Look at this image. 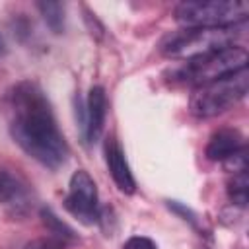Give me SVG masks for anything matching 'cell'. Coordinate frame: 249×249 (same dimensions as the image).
Here are the masks:
<instances>
[{
    "label": "cell",
    "mask_w": 249,
    "mask_h": 249,
    "mask_svg": "<svg viewBox=\"0 0 249 249\" xmlns=\"http://www.w3.org/2000/svg\"><path fill=\"white\" fill-rule=\"evenodd\" d=\"M10 132L18 146L49 169L66 161L68 146L58 130L53 107L37 82L21 80L10 93Z\"/></svg>",
    "instance_id": "1"
},
{
    "label": "cell",
    "mask_w": 249,
    "mask_h": 249,
    "mask_svg": "<svg viewBox=\"0 0 249 249\" xmlns=\"http://www.w3.org/2000/svg\"><path fill=\"white\" fill-rule=\"evenodd\" d=\"M245 23L228 25V27H183L167 33L160 49L165 56L171 58H193L204 53H212L224 47H233L243 37Z\"/></svg>",
    "instance_id": "2"
},
{
    "label": "cell",
    "mask_w": 249,
    "mask_h": 249,
    "mask_svg": "<svg viewBox=\"0 0 249 249\" xmlns=\"http://www.w3.org/2000/svg\"><path fill=\"white\" fill-rule=\"evenodd\" d=\"M247 58L249 56L245 47L241 45L224 47L185 60L177 70H173V80L198 88L208 82L230 76L241 68H247Z\"/></svg>",
    "instance_id": "3"
},
{
    "label": "cell",
    "mask_w": 249,
    "mask_h": 249,
    "mask_svg": "<svg viewBox=\"0 0 249 249\" xmlns=\"http://www.w3.org/2000/svg\"><path fill=\"white\" fill-rule=\"evenodd\" d=\"M249 74L247 68H241L230 76L198 86L191 95V113L200 119H210L226 113L235 103H239L247 95Z\"/></svg>",
    "instance_id": "4"
},
{
    "label": "cell",
    "mask_w": 249,
    "mask_h": 249,
    "mask_svg": "<svg viewBox=\"0 0 249 249\" xmlns=\"http://www.w3.org/2000/svg\"><path fill=\"white\" fill-rule=\"evenodd\" d=\"M249 4L241 0H187L175 6V19L185 27H228L245 23Z\"/></svg>",
    "instance_id": "5"
},
{
    "label": "cell",
    "mask_w": 249,
    "mask_h": 249,
    "mask_svg": "<svg viewBox=\"0 0 249 249\" xmlns=\"http://www.w3.org/2000/svg\"><path fill=\"white\" fill-rule=\"evenodd\" d=\"M66 210L82 220L84 224H93L97 216V187L93 177L86 169H76L68 183V195L64 198Z\"/></svg>",
    "instance_id": "6"
},
{
    "label": "cell",
    "mask_w": 249,
    "mask_h": 249,
    "mask_svg": "<svg viewBox=\"0 0 249 249\" xmlns=\"http://www.w3.org/2000/svg\"><path fill=\"white\" fill-rule=\"evenodd\" d=\"M0 204L6 206L14 216H21L31 206L29 183L12 169L0 167Z\"/></svg>",
    "instance_id": "7"
},
{
    "label": "cell",
    "mask_w": 249,
    "mask_h": 249,
    "mask_svg": "<svg viewBox=\"0 0 249 249\" xmlns=\"http://www.w3.org/2000/svg\"><path fill=\"white\" fill-rule=\"evenodd\" d=\"M103 154H105V163L107 169L117 185V189L124 195H132L136 191V181L130 171V165L124 158V150L121 148L119 140L115 136H109L103 144Z\"/></svg>",
    "instance_id": "8"
},
{
    "label": "cell",
    "mask_w": 249,
    "mask_h": 249,
    "mask_svg": "<svg viewBox=\"0 0 249 249\" xmlns=\"http://www.w3.org/2000/svg\"><path fill=\"white\" fill-rule=\"evenodd\" d=\"M105 115H107L105 89L101 86H93L86 99V117H84V134L89 144L101 136L103 124H105Z\"/></svg>",
    "instance_id": "9"
},
{
    "label": "cell",
    "mask_w": 249,
    "mask_h": 249,
    "mask_svg": "<svg viewBox=\"0 0 249 249\" xmlns=\"http://www.w3.org/2000/svg\"><path fill=\"white\" fill-rule=\"evenodd\" d=\"M243 148H245V140L237 128H218L208 138L204 154L210 161H226Z\"/></svg>",
    "instance_id": "10"
},
{
    "label": "cell",
    "mask_w": 249,
    "mask_h": 249,
    "mask_svg": "<svg viewBox=\"0 0 249 249\" xmlns=\"http://www.w3.org/2000/svg\"><path fill=\"white\" fill-rule=\"evenodd\" d=\"M39 14L43 16L45 23L49 25V29L53 33H62L64 29V4L62 2H37L35 4Z\"/></svg>",
    "instance_id": "11"
},
{
    "label": "cell",
    "mask_w": 249,
    "mask_h": 249,
    "mask_svg": "<svg viewBox=\"0 0 249 249\" xmlns=\"http://www.w3.org/2000/svg\"><path fill=\"white\" fill-rule=\"evenodd\" d=\"M41 222H43L45 228L51 231V235L60 237L62 241H68V239H74V237H76L74 230H72L68 224H64L49 206H43V208H41Z\"/></svg>",
    "instance_id": "12"
},
{
    "label": "cell",
    "mask_w": 249,
    "mask_h": 249,
    "mask_svg": "<svg viewBox=\"0 0 249 249\" xmlns=\"http://www.w3.org/2000/svg\"><path fill=\"white\" fill-rule=\"evenodd\" d=\"M228 196L237 206H245L247 204V200H249V177H247V169L233 173V177L228 183Z\"/></svg>",
    "instance_id": "13"
},
{
    "label": "cell",
    "mask_w": 249,
    "mask_h": 249,
    "mask_svg": "<svg viewBox=\"0 0 249 249\" xmlns=\"http://www.w3.org/2000/svg\"><path fill=\"white\" fill-rule=\"evenodd\" d=\"M23 249H64V241L54 235H43L27 241Z\"/></svg>",
    "instance_id": "14"
},
{
    "label": "cell",
    "mask_w": 249,
    "mask_h": 249,
    "mask_svg": "<svg viewBox=\"0 0 249 249\" xmlns=\"http://www.w3.org/2000/svg\"><path fill=\"white\" fill-rule=\"evenodd\" d=\"M123 249H158V245L146 235H132L123 243Z\"/></svg>",
    "instance_id": "15"
},
{
    "label": "cell",
    "mask_w": 249,
    "mask_h": 249,
    "mask_svg": "<svg viewBox=\"0 0 249 249\" xmlns=\"http://www.w3.org/2000/svg\"><path fill=\"white\" fill-rule=\"evenodd\" d=\"M4 54H6V43H4V37L0 33V56H4Z\"/></svg>",
    "instance_id": "16"
}]
</instances>
